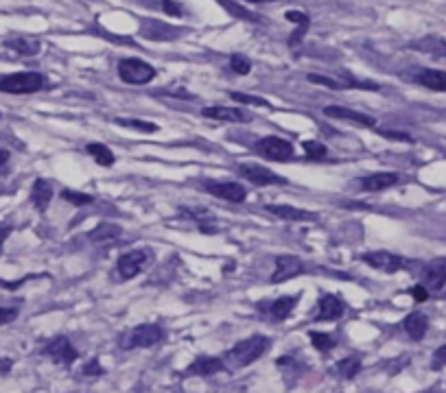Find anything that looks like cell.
I'll list each match as a JSON object with an SVG mask.
<instances>
[{"instance_id": "6da1fadb", "label": "cell", "mask_w": 446, "mask_h": 393, "mask_svg": "<svg viewBox=\"0 0 446 393\" xmlns=\"http://www.w3.org/2000/svg\"><path fill=\"white\" fill-rule=\"evenodd\" d=\"M270 350V339L267 337H247L243 341H239V343L225 354V365L234 367V370H243V367L252 365L254 361H259L263 354Z\"/></svg>"}, {"instance_id": "7a4b0ae2", "label": "cell", "mask_w": 446, "mask_h": 393, "mask_svg": "<svg viewBox=\"0 0 446 393\" xmlns=\"http://www.w3.org/2000/svg\"><path fill=\"white\" fill-rule=\"evenodd\" d=\"M46 87V77L40 72H14L0 77V92L7 94H33Z\"/></svg>"}, {"instance_id": "3957f363", "label": "cell", "mask_w": 446, "mask_h": 393, "mask_svg": "<svg viewBox=\"0 0 446 393\" xmlns=\"http://www.w3.org/2000/svg\"><path fill=\"white\" fill-rule=\"evenodd\" d=\"M119 77L130 85H145L156 79V68L138 57H125L119 61Z\"/></svg>"}, {"instance_id": "277c9868", "label": "cell", "mask_w": 446, "mask_h": 393, "mask_svg": "<svg viewBox=\"0 0 446 393\" xmlns=\"http://www.w3.org/2000/svg\"><path fill=\"white\" fill-rule=\"evenodd\" d=\"M164 339V330L156 323H143L132 328L130 332L121 337L123 350H134V348H154Z\"/></svg>"}, {"instance_id": "5b68a950", "label": "cell", "mask_w": 446, "mask_h": 393, "mask_svg": "<svg viewBox=\"0 0 446 393\" xmlns=\"http://www.w3.org/2000/svg\"><path fill=\"white\" fill-rule=\"evenodd\" d=\"M256 153L263 156L265 160H272V162H289L293 156H296V149L289 140L285 138H278V136H265L261 140L254 145Z\"/></svg>"}, {"instance_id": "8992f818", "label": "cell", "mask_w": 446, "mask_h": 393, "mask_svg": "<svg viewBox=\"0 0 446 393\" xmlns=\"http://www.w3.org/2000/svg\"><path fill=\"white\" fill-rule=\"evenodd\" d=\"M151 258V253L147 249H132L123 253L116 262V273L121 280H132L138 273H143V269L147 267V262Z\"/></svg>"}, {"instance_id": "52a82bcc", "label": "cell", "mask_w": 446, "mask_h": 393, "mask_svg": "<svg viewBox=\"0 0 446 393\" xmlns=\"http://www.w3.org/2000/svg\"><path fill=\"white\" fill-rule=\"evenodd\" d=\"M42 354H44V357H48L55 365H61V367H68V365H72L74 361L79 359L77 350L72 348V343L66 337H55L50 343H46Z\"/></svg>"}, {"instance_id": "ba28073f", "label": "cell", "mask_w": 446, "mask_h": 393, "mask_svg": "<svg viewBox=\"0 0 446 393\" xmlns=\"http://www.w3.org/2000/svg\"><path fill=\"white\" fill-rule=\"evenodd\" d=\"M361 260L372 267L376 271H383V273H396L405 267V260L396 253H389V251H365L361 253Z\"/></svg>"}, {"instance_id": "9c48e42d", "label": "cell", "mask_w": 446, "mask_h": 393, "mask_svg": "<svg viewBox=\"0 0 446 393\" xmlns=\"http://www.w3.org/2000/svg\"><path fill=\"white\" fill-rule=\"evenodd\" d=\"M203 188H206V193H210L212 197L230 201V204H243L247 199V190L236 182H206Z\"/></svg>"}, {"instance_id": "30bf717a", "label": "cell", "mask_w": 446, "mask_h": 393, "mask_svg": "<svg viewBox=\"0 0 446 393\" xmlns=\"http://www.w3.org/2000/svg\"><path fill=\"white\" fill-rule=\"evenodd\" d=\"M239 175L243 177V180L252 182L254 186L287 184V180H283L280 175L272 173L267 167H261V164H241V167H239Z\"/></svg>"}, {"instance_id": "8fae6325", "label": "cell", "mask_w": 446, "mask_h": 393, "mask_svg": "<svg viewBox=\"0 0 446 393\" xmlns=\"http://www.w3.org/2000/svg\"><path fill=\"white\" fill-rule=\"evenodd\" d=\"M346 315V301L339 295L326 293L317 301V315L313 317L315 321H337Z\"/></svg>"}, {"instance_id": "7c38bea8", "label": "cell", "mask_w": 446, "mask_h": 393, "mask_svg": "<svg viewBox=\"0 0 446 393\" xmlns=\"http://www.w3.org/2000/svg\"><path fill=\"white\" fill-rule=\"evenodd\" d=\"M201 116L208 120L216 123H252V114L241 109V107H223V105H212V107H203Z\"/></svg>"}, {"instance_id": "4fadbf2b", "label": "cell", "mask_w": 446, "mask_h": 393, "mask_svg": "<svg viewBox=\"0 0 446 393\" xmlns=\"http://www.w3.org/2000/svg\"><path fill=\"white\" fill-rule=\"evenodd\" d=\"M3 46L9 48V50H14V53H18V55H22V57H35V55L42 50L40 37H35V35H24V33H16V35L5 37Z\"/></svg>"}, {"instance_id": "5bb4252c", "label": "cell", "mask_w": 446, "mask_h": 393, "mask_svg": "<svg viewBox=\"0 0 446 393\" xmlns=\"http://www.w3.org/2000/svg\"><path fill=\"white\" fill-rule=\"evenodd\" d=\"M409 79L433 92H446V72L436 68H416Z\"/></svg>"}, {"instance_id": "9a60e30c", "label": "cell", "mask_w": 446, "mask_h": 393, "mask_svg": "<svg viewBox=\"0 0 446 393\" xmlns=\"http://www.w3.org/2000/svg\"><path fill=\"white\" fill-rule=\"evenodd\" d=\"M423 284L429 290H442L446 286V258H433L425 264Z\"/></svg>"}, {"instance_id": "2e32d148", "label": "cell", "mask_w": 446, "mask_h": 393, "mask_svg": "<svg viewBox=\"0 0 446 393\" xmlns=\"http://www.w3.org/2000/svg\"><path fill=\"white\" fill-rule=\"evenodd\" d=\"M304 273V262L298 256H278L276 258V271L272 275V284L287 282L289 277H296Z\"/></svg>"}, {"instance_id": "e0dca14e", "label": "cell", "mask_w": 446, "mask_h": 393, "mask_svg": "<svg viewBox=\"0 0 446 393\" xmlns=\"http://www.w3.org/2000/svg\"><path fill=\"white\" fill-rule=\"evenodd\" d=\"M398 182H401L398 173H369V175L356 180V184H359L361 190H365V193H381V190L396 186Z\"/></svg>"}, {"instance_id": "ac0fdd59", "label": "cell", "mask_w": 446, "mask_h": 393, "mask_svg": "<svg viewBox=\"0 0 446 393\" xmlns=\"http://www.w3.org/2000/svg\"><path fill=\"white\" fill-rule=\"evenodd\" d=\"M324 114H326L328 118L348 120V123L359 125V127H374V125H376V118L367 116V114L354 111V109H348V107H339V105H328V107H324Z\"/></svg>"}, {"instance_id": "d6986e66", "label": "cell", "mask_w": 446, "mask_h": 393, "mask_svg": "<svg viewBox=\"0 0 446 393\" xmlns=\"http://www.w3.org/2000/svg\"><path fill=\"white\" fill-rule=\"evenodd\" d=\"M225 370V361L219 359V357H199L195 359L193 363H190V367L184 372L186 376H201V378H206V376H214V374H219Z\"/></svg>"}, {"instance_id": "ffe728a7", "label": "cell", "mask_w": 446, "mask_h": 393, "mask_svg": "<svg viewBox=\"0 0 446 393\" xmlns=\"http://www.w3.org/2000/svg\"><path fill=\"white\" fill-rule=\"evenodd\" d=\"M182 31L180 29H171L169 24H162L158 20H147L140 27V35L147 37V40H156V42H169L175 40Z\"/></svg>"}, {"instance_id": "44dd1931", "label": "cell", "mask_w": 446, "mask_h": 393, "mask_svg": "<svg viewBox=\"0 0 446 393\" xmlns=\"http://www.w3.org/2000/svg\"><path fill=\"white\" fill-rule=\"evenodd\" d=\"M300 304V293L298 295H283V297H278L274 299L270 306H267V312H270V319L280 323V321H285L289 319V315L296 310V306Z\"/></svg>"}, {"instance_id": "7402d4cb", "label": "cell", "mask_w": 446, "mask_h": 393, "mask_svg": "<svg viewBox=\"0 0 446 393\" xmlns=\"http://www.w3.org/2000/svg\"><path fill=\"white\" fill-rule=\"evenodd\" d=\"M403 328L412 341H423L427 330H429V319H427L425 312H412V315L405 317Z\"/></svg>"}, {"instance_id": "603a6c76", "label": "cell", "mask_w": 446, "mask_h": 393, "mask_svg": "<svg viewBox=\"0 0 446 393\" xmlns=\"http://www.w3.org/2000/svg\"><path fill=\"white\" fill-rule=\"evenodd\" d=\"M267 212L276 214V217L283 221H315L317 219V214L296 208V206H274L272 204V206H267Z\"/></svg>"}, {"instance_id": "cb8c5ba5", "label": "cell", "mask_w": 446, "mask_h": 393, "mask_svg": "<svg viewBox=\"0 0 446 393\" xmlns=\"http://www.w3.org/2000/svg\"><path fill=\"white\" fill-rule=\"evenodd\" d=\"M50 199H53V186H50V182L42 180V177H40V180H35L33 190H31L33 206L40 212H44L48 208V204H50Z\"/></svg>"}, {"instance_id": "d4e9b609", "label": "cell", "mask_w": 446, "mask_h": 393, "mask_svg": "<svg viewBox=\"0 0 446 393\" xmlns=\"http://www.w3.org/2000/svg\"><path fill=\"white\" fill-rule=\"evenodd\" d=\"M227 14H230L232 18H236V20H243V22H252V24H256V22H263L254 11H250V9H245L241 3H236V0H216Z\"/></svg>"}, {"instance_id": "484cf974", "label": "cell", "mask_w": 446, "mask_h": 393, "mask_svg": "<svg viewBox=\"0 0 446 393\" xmlns=\"http://www.w3.org/2000/svg\"><path fill=\"white\" fill-rule=\"evenodd\" d=\"M88 151V156H92L97 164H101V167H114V162H116V158H114L112 153V149L105 147V145H101V142H90L85 147Z\"/></svg>"}, {"instance_id": "4316f807", "label": "cell", "mask_w": 446, "mask_h": 393, "mask_svg": "<svg viewBox=\"0 0 446 393\" xmlns=\"http://www.w3.org/2000/svg\"><path fill=\"white\" fill-rule=\"evenodd\" d=\"M119 236H121V227L114 225V223H101V225L94 227L90 234H88V238L97 240V243H105V240L119 238Z\"/></svg>"}, {"instance_id": "83f0119b", "label": "cell", "mask_w": 446, "mask_h": 393, "mask_svg": "<svg viewBox=\"0 0 446 393\" xmlns=\"http://www.w3.org/2000/svg\"><path fill=\"white\" fill-rule=\"evenodd\" d=\"M300 363L298 361H293L291 357H283V359H278V367H280V372L285 374V380H287V385H293L296 380L300 378L302 374V367H298Z\"/></svg>"}, {"instance_id": "f1b7e54d", "label": "cell", "mask_w": 446, "mask_h": 393, "mask_svg": "<svg viewBox=\"0 0 446 393\" xmlns=\"http://www.w3.org/2000/svg\"><path fill=\"white\" fill-rule=\"evenodd\" d=\"M359 372H361V361H359V357H348V359H343V361L337 363V374H339L341 378H346V380L356 378V376H359Z\"/></svg>"}, {"instance_id": "f546056e", "label": "cell", "mask_w": 446, "mask_h": 393, "mask_svg": "<svg viewBox=\"0 0 446 393\" xmlns=\"http://www.w3.org/2000/svg\"><path fill=\"white\" fill-rule=\"evenodd\" d=\"M114 123L121 125V127H127V129L143 131V134H156L158 131L156 123H147V120H138V118H114Z\"/></svg>"}, {"instance_id": "4dcf8cb0", "label": "cell", "mask_w": 446, "mask_h": 393, "mask_svg": "<svg viewBox=\"0 0 446 393\" xmlns=\"http://www.w3.org/2000/svg\"><path fill=\"white\" fill-rule=\"evenodd\" d=\"M309 339H311L313 348L317 352H322V354H328L330 350H335V346H337L335 337H330L326 332H309Z\"/></svg>"}, {"instance_id": "1f68e13d", "label": "cell", "mask_w": 446, "mask_h": 393, "mask_svg": "<svg viewBox=\"0 0 446 393\" xmlns=\"http://www.w3.org/2000/svg\"><path fill=\"white\" fill-rule=\"evenodd\" d=\"M61 199L68 201V204H72V206H90L94 201L92 195H83V193H77V190H70V188L61 190Z\"/></svg>"}, {"instance_id": "d6a6232c", "label": "cell", "mask_w": 446, "mask_h": 393, "mask_svg": "<svg viewBox=\"0 0 446 393\" xmlns=\"http://www.w3.org/2000/svg\"><path fill=\"white\" fill-rule=\"evenodd\" d=\"M230 68L236 72V74H250L252 72V61L245 57V55H239V53H234L232 57H230Z\"/></svg>"}, {"instance_id": "836d02e7", "label": "cell", "mask_w": 446, "mask_h": 393, "mask_svg": "<svg viewBox=\"0 0 446 393\" xmlns=\"http://www.w3.org/2000/svg\"><path fill=\"white\" fill-rule=\"evenodd\" d=\"M230 98L236 100V103H245V105H261V107H267V109L272 107L270 100L259 98V96H250V94H241V92H230Z\"/></svg>"}, {"instance_id": "e575fe53", "label": "cell", "mask_w": 446, "mask_h": 393, "mask_svg": "<svg viewBox=\"0 0 446 393\" xmlns=\"http://www.w3.org/2000/svg\"><path fill=\"white\" fill-rule=\"evenodd\" d=\"M302 147H304V151L309 153V158H315V160L326 158V147H324L322 142H317V140H304Z\"/></svg>"}, {"instance_id": "d590c367", "label": "cell", "mask_w": 446, "mask_h": 393, "mask_svg": "<svg viewBox=\"0 0 446 393\" xmlns=\"http://www.w3.org/2000/svg\"><path fill=\"white\" fill-rule=\"evenodd\" d=\"M307 79L311 83H317V85H324V87H330V90H343V83L335 81V79H328V77H322V74H307Z\"/></svg>"}, {"instance_id": "8d00e7d4", "label": "cell", "mask_w": 446, "mask_h": 393, "mask_svg": "<svg viewBox=\"0 0 446 393\" xmlns=\"http://www.w3.org/2000/svg\"><path fill=\"white\" fill-rule=\"evenodd\" d=\"M162 11L167 16H173V18H182V5L180 3H175V0H162L160 3Z\"/></svg>"}, {"instance_id": "74e56055", "label": "cell", "mask_w": 446, "mask_h": 393, "mask_svg": "<svg viewBox=\"0 0 446 393\" xmlns=\"http://www.w3.org/2000/svg\"><path fill=\"white\" fill-rule=\"evenodd\" d=\"M444 365H446V346H442V348H438L436 352H433V357H431V370L440 372Z\"/></svg>"}, {"instance_id": "f35d334b", "label": "cell", "mask_w": 446, "mask_h": 393, "mask_svg": "<svg viewBox=\"0 0 446 393\" xmlns=\"http://www.w3.org/2000/svg\"><path fill=\"white\" fill-rule=\"evenodd\" d=\"M378 134L385 136L387 140H398V142H409V145L414 142V138H412L409 134H403V131H387V129L381 131V129H378Z\"/></svg>"}, {"instance_id": "ab89813d", "label": "cell", "mask_w": 446, "mask_h": 393, "mask_svg": "<svg viewBox=\"0 0 446 393\" xmlns=\"http://www.w3.org/2000/svg\"><path fill=\"white\" fill-rule=\"evenodd\" d=\"M158 96H173V98H195L190 92L186 90H180V87H167V90H160L156 92Z\"/></svg>"}, {"instance_id": "60d3db41", "label": "cell", "mask_w": 446, "mask_h": 393, "mask_svg": "<svg viewBox=\"0 0 446 393\" xmlns=\"http://www.w3.org/2000/svg\"><path fill=\"white\" fill-rule=\"evenodd\" d=\"M18 319V308H3L0 306V326H7Z\"/></svg>"}, {"instance_id": "b9f144b4", "label": "cell", "mask_w": 446, "mask_h": 393, "mask_svg": "<svg viewBox=\"0 0 446 393\" xmlns=\"http://www.w3.org/2000/svg\"><path fill=\"white\" fill-rule=\"evenodd\" d=\"M83 376H103V367H101V363L97 359H92L83 367Z\"/></svg>"}, {"instance_id": "7bdbcfd3", "label": "cell", "mask_w": 446, "mask_h": 393, "mask_svg": "<svg viewBox=\"0 0 446 393\" xmlns=\"http://www.w3.org/2000/svg\"><path fill=\"white\" fill-rule=\"evenodd\" d=\"M409 293H412V297H414L416 301H427V299H429V288H427L425 284H416V286L409 290Z\"/></svg>"}, {"instance_id": "ee69618b", "label": "cell", "mask_w": 446, "mask_h": 393, "mask_svg": "<svg viewBox=\"0 0 446 393\" xmlns=\"http://www.w3.org/2000/svg\"><path fill=\"white\" fill-rule=\"evenodd\" d=\"M9 234H11V225L0 223V253H3V245H5V240L9 238Z\"/></svg>"}, {"instance_id": "f6af8a7d", "label": "cell", "mask_w": 446, "mask_h": 393, "mask_svg": "<svg viewBox=\"0 0 446 393\" xmlns=\"http://www.w3.org/2000/svg\"><path fill=\"white\" fill-rule=\"evenodd\" d=\"M11 365H14V363H11V359H3V361H0V374H7L11 370Z\"/></svg>"}, {"instance_id": "bcb514c9", "label": "cell", "mask_w": 446, "mask_h": 393, "mask_svg": "<svg viewBox=\"0 0 446 393\" xmlns=\"http://www.w3.org/2000/svg\"><path fill=\"white\" fill-rule=\"evenodd\" d=\"M9 162V151L5 149H0V167H5V164Z\"/></svg>"}, {"instance_id": "7dc6e473", "label": "cell", "mask_w": 446, "mask_h": 393, "mask_svg": "<svg viewBox=\"0 0 446 393\" xmlns=\"http://www.w3.org/2000/svg\"><path fill=\"white\" fill-rule=\"evenodd\" d=\"M436 44H438L440 55H446V40H436Z\"/></svg>"}, {"instance_id": "c3c4849f", "label": "cell", "mask_w": 446, "mask_h": 393, "mask_svg": "<svg viewBox=\"0 0 446 393\" xmlns=\"http://www.w3.org/2000/svg\"><path fill=\"white\" fill-rule=\"evenodd\" d=\"M245 3H276V0H245Z\"/></svg>"}, {"instance_id": "681fc988", "label": "cell", "mask_w": 446, "mask_h": 393, "mask_svg": "<svg viewBox=\"0 0 446 393\" xmlns=\"http://www.w3.org/2000/svg\"><path fill=\"white\" fill-rule=\"evenodd\" d=\"M0 118H3V114H0Z\"/></svg>"}]
</instances>
